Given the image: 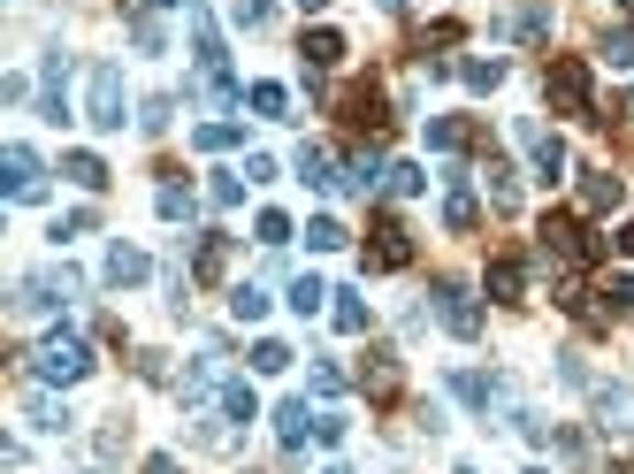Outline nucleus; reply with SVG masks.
Instances as JSON below:
<instances>
[{
    "label": "nucleus",
    "instance_id": "obj_1",
    "mask_svg": "<svg viewBox=\"0 0 634 474\" xmlns=\"http://www.w3.org/2000/svg\"><path fill=\"white\" fill-rule=\"evenodd\" d=\"M31 375H38V383H54V390H69V383H85V375H92V344H85L77 329H54V337H38V352H31Z\"/></svg>",
    "mask_w": 634,
    "mask_h": 474
},
{
    "label": "nucleus",
    "instance_id": "obj_2",
    "mask_svg": "<svg viewBox=\"0 0 634 474\" xmlns=\"http://www.w3.org/2000/svg\"><path fill=\"white\" fill-rule=\"evenodd\" d=\"M543 92H550V108H566V115H597V77H589L581 54H558V62L543 69Z\"/></svg>",
    "mask_w": 634,
    "mask_h": 474
},
{
    "label": "nucleus",
    "instance_id": "obj_3",
    "mask_svg": "<svg viewBox=\"0 0 634 474\" xmlns=\"http://www.w3.org/2000/svg\"><path fill=\"white\" fill-rule=\"evenodd\" d=\"M92 131H123L131 123V100H123V69L115 62H92Z\"/></svg>",
    "mask_w": 634,
    "mask_h": 474
},
{
    "label": "nucleus",
    "instance_id": "obj_4",
    "mask_svg": "<svg viewBox=\"0 0 634 474\" xmlns=\"http://www.w3.org/2000/svg\"><path fill=\"white\" fill-rule=\"evenodd\" d=\"M77 291H85V284H77V268H38V276H23V284H15V307H23V315H54V307H62V299H77Z\"/></svg>",
    "mask_w": 634,
    "mask_h": 474
},
{
    "label": "nucleus",
    "instance_id": "obj_5",
    "mask_svg": "<svg viewBox=\"0 0 634 474\" xmlns=\"http://www.w3.org/2000/svg\"><path fill=\"white\" fill-rule=\"evenodd\" d=\"M429 299H436V321H444V329H452L459 344H475V337H481V299L467 291V284H452V276H444V284H436Z\"/></svg>",
    "mask_w": 634,
    "mask_h": 474
},
{
    "label": "nucleus",
    "instance_id": "obj_6",
    "mask_svg": "<svg viewBox=\"0 0 634 474\" xmlns=\"http://www.w3.org/2000/svg\"><path fill=\"white\" fill-rule=\"evenodd\" d=\"M0 191H8L15 207H31V199L46 191V161L31 154V146H8V154H0Z\"/></svg>",
    "mask_w": 634,
    "mask_h": 474
},
{
    "label": "nucleus",
    "instance_id": "obj_7",
    "mask_svg": "<svg viewBox=\"0 0 634 474\" xmlns=\"http://www.w3.org/2000/svg\"><path fill=\"white\" fill-rule=\"evenodd\" d=\"M405 261H413V230H405V222H390V214H382V222H375V230H367V268H375V276H398V268H405Z\"/></svg>",
    "mask_w": 634,
    "mask_h": 474
},
{
    "label": "nucleus",
    "instance_id": "obj_8",
    "mask_svg": "<svg viewBox=\"0 0 634 474\" xmlns=\"http://www.w3.org/2000/svg\"><path fill=\"white\" fill-rule=\"evenodd\" d=\"M520 146H527V161H535V176H543V184H558V176H566V139H558V131L520 123Z\"/></svg>",
    "mask_w": 634,
    "mask_h": 474
},
{
    "label": "nucleus",
    "instance_id": "obj_9",
    "mask_svg": "<svg viewBox=\"0 0 634 474\" xmlns=\"http://www.w3.org/2000/svg\"><path fill=\"white\" fill-rule=\"evenodd\" d=\"M344 123H352V131H390V108H382V85H375V77H359V85L344 92Z\"/></svg>",
    "mask_w": 634,
    "mask_h": 474
},
{
    "label": "nucleus",
    "instance_id": "obj_10",
    "mask_svg": "<svg viewBox=\"0 0 634 474\" xmlns=\"http://www.w3.org/2000/svg\"><path fill=\"white\" fill-rule=\"evenodd\" d=\"M314 421L321 414H307V398H283V406H276V444H283V452H307Z\"/></svg>",
    "mask_w": 634,
    "mask_h": 474
},
{
    "label": "nucleus",
    "instance_id": "obj_11",
    "mask_svg": "<svg viewBox=\"0 0 634 474\" xmlns=\"http://www.w3.org/2000/svg\"><path fill=\"white\" fill-rule=\"evenodd\" d=\"M299 184H314V191H344V168H336V154L329 146H299Z\"/></svg>",
    "mask_w": 634,
    "mask_h": 474
},
{
    "label": "nucleus",
    "instance_id": "obj_12",
    "mask_svg": "<svg viewBox=\"0 0 634 474\" xmlns=\"http://www.w3.org/2000/svg\"><path fill=\"white\" fill-rule=\"evenodd\" d=\"M191 276H199V284H222V276H230V238H222V230H207V238L191 245Z\"/></svg>",
    "mask_w": 634,
    "mask_h": 474
},
{
    "label": "nucleus",
    "instance_id": "obj_13",
    "mask_svg": "<svg viewBox=\"0 0 634 474\" xmlns=\"http://www.w3.org/2000/svg\"><path fill=\"white\" fill-rule=\"evenodd\" d=\"M146 276H154V261H146L138 245H123V238H115V245H108V284H115V291H131V284H146Z\"/></svg>",
    "mask_w": 634,
    "mask_h": 474
},
{
    "label": "nucleus",
    "instance_id": "obj_14",
    "mask_svg": "<svg viewBox=\"0 0 634 474\" xmlns=\"http://www.w3.org/2000/svg\"><path fill=\"white\" fill-rule=\"evenodd\" d=\"M504 38H520V46H543V38H550V8H543V0L512 8V15H504Z\"/></svg>",
    "mask_w": 634,
    "mask_h": 474
},
{
    "label": "nucleus",
    "instance_id": "obj_15",
    "mask_svg": "<svg viewBox=\"0 0 634 474\" xmlns=\"http://www.w3.org/2000/svg\"><path fill=\"white\" fill-rule=\"evenodd\" d=\"M620 199H627V184H620L612 168H589V176H581V207H589V214H612Z\"/></svg>",
    "mask_w": 634,
    "mask_h": 474
},
{
    "label": "nucleus",
    "instance_id": "obj_16",
    "mask_svg": "<svg viewBox=\"0 0 634 474\" xmlns=\"http://www.w3.org/2000/svg\"><path fill=\"white\" fill-rule=\"evenodd\" d=\"M520 291H527V261H520V253H497V261H489V299L512 307Z\"/></svg>",
    "mask_w": 634,
    "mask_h": 474
},
{
    "label": "nucleus",
    "instance_id": "obj_17",
    "mask_svg": "<svg viewBox=\"0 0 634 474\" xmlns=\"http://www.w3.org/2000/svg\"><path fill=\"white\" fill-rule=\"evenodd\" d=\"M299 54H307V69H336V62H344V38H336V31H329V23H314V31H307V38H299Z\"/></svg>",
    "mask_w": 634,
    "mask_h": 474
},
{
    "label": "nucleus",
    "instance_id": "obj_18",
    "mask_svg": "<svg viewBox=\"0 0 634 474\" xmlns=\"http://www.w3.org/2000/svg\"><path fill=\"white\" fill-rule=\"evenodd\" d=\"M429 146H436V154H467V146H481V131L459 123V115H436V123H429Z\"/></svg>",
    "mask_w": 634,
    "mask_h": 474
},
{
    "label": "nucleus",
    "instance_id": "obj_19",
    "mask_svg": "<svg viewBox=\"0 0 634 474\" xmlns=\"http://www.w3.org/2000/svg\"><path fill=\"white\" fill-rule=\"evenodd\" d=\"M359 383H367V398H398V383H405V375H398V360H390V352H367Z\"/></svg>",
    "mask_w": 634,
    "mask_h": 474
},
{
    "label": "nucleus",
    "instance_id": "obj_20",
    "mask_svg": "<svg viewBox=\"0 0 634 474\" xmlns=\"http://www.w3.org/2000/svg\"><path fill=\"white\" fill-rule=\"evenodd\" d=\"M452 398H467V406H497V398H504V375H475V367H467V375H452Z\"/></svg>",
    "mask_w": 634,
    "mask_h": 474
},
{
    "label": "nucleus",
    "instance_id": "obj_21",
    "mask_svg": "<svg viewBox=\"0 0 634 474\" xmlns=\"http://www.w3.org/2000/svg\"><path fill=\"white\" fill-rule=\"evenodd\" d=\"M481 176H489V207H497V214H520V184H512V168H504V161H489Z\"/></svg>",
    "mask_w": 634,
    "mask_h": 474
},
{
    "label": "nucleus",
    "instance_id": "obj_22",
    "mask_svg": "<svg viewBox=\"0 0 634 474\" xmlns=\"http://www.w3.org/2000/svg\"><path fill=\"white\" fill-rule=\"evenodd\" d=\"M62 176L85 184V191H108V161H100V154H69V161H62Z\"/></svg>",
    "mask_w": 634,
    "mask_h": 474
},
{
    "label": "nucleus",
    "instance_id": "obj_23",
    "mask_svg": "<svg viewBox=\"0 0 634 474\" xmlns=\"http://www.w3.org/2000/svg\"><path fill=\"white\" fill-rule=\"evenodd\" d=\"M459 77H467L475 92H497V85H504V62H497V54H467V62H459Z\"/></svg>",
    "mask_w": 634,
    "mask_h": 474
},
{
    "label": "nucleus",
    "instance_id": "obj_24",
    "mask_svg": "<svg viewBox=\"0 0 634 474\" xmlns=\"http://www.w3.org/2000/svg\"><path fill=\"white\" fill-rule=\"evenodd\" d=\"M222 414L245 429V421H260V398H253V383H222Z\"/></svg>",
    "mask_w": 634,
    "mask_h": 474
},
{
    "label": "nucleus",
    "instance_id": "obj_25",
    "mask_svg": "<svg viewBox=\"0 0 634 474\" xmlns=\"http://www.w3.org/2000/svg\"><path fill=\"white\" fill-rule=\"evenodd\" d=\"M444 222H452V230H475V222H481V207H475V191H467V184H452V191H444Z\"/></svg>",
    "mask_w": 634,
    "mask_h": 474
},
{
    "label": "nucleus",
    "instance_id": "obj_26",
    "mask_svg": "<svg viewBox=\"0 0 634 474\" xmlns=\"http://www.w3.org/2000/svg\"><path fill=\"white\" fill-rule=\"evenodd\" d=\"M237 139H245L237 123H199V131H191V146H199V154H230Z\"/></svg>",
    "mask_w": 634,
    "mask_h": 474
},
{
    "label": "nucleus",
    "instance_id": "obj_27",
    "mask_svg": "<svg viewBox=\"0 0 634 474\" xmlns=\"http://www.w3.org/2000/svg\"><path fill=\"white\" fill-rule=\"evenodd\" d=\"M253 238H260L268 253H283V245H291V214H276V207H260V222H253Z\"/></svg>",
    "mask_w": 634,
    "mask_h": 474
},
{
    "label": "nucleus",
    "instance_id": "obj_28",
    "mask_svg": "<svg viewBox=\"0 0 634 474\" xmlns=\"http://www.w3.org/2000/svg\"><path fill=\"white\" fill-rule=\"evenodd\" d=\"M283 367H291V344L283 337H260L253 344V375H283Z\"/></svg>",
    "mask_w": 634,
    "mask_h": 474
},
{
    "label": "nucleus",
    "instance_id": "obj_29",
    "mask_svg": "<svg viewBox=\"0 0 634 474\" xmlns=\"http://www.w3.org/2000/svg\"><path fill=\"white\" fill-rule=\"evenodd\" d=\"M23 414H31V421H38V429H54V437H62V429H69V406H54V398H46V390H31V398H23Z\"/></svg>",
    "mask_w": 634,
    "mask_h": 474
},
{
    "label": "nucleus",
    "instance_id": "obj_30",
    "mask_svg": "<svg viewBox=\"0 0 634 474\" xmlns=\"http://www.w3.org/2000/svg\"><path fill=\"white\" fill-rule=\"evenodd\" d=\"M344 238H352V230H344L336 214H314V222H307V245H314V253H336Z\"/></svg>",
    "mask_w": 634,
    "mask_h": 474
},
{
    "label": "nucleus",
    "instance_id": "obj_31",
    "mask_svg": "<svg viewBox=\"0 0 634 474\" xmlns=\"http://www.w3.org/2000/svg\"><path fill=\"white\" fill-rule=\"evenodd\" d=\"M321 299H336L321 276H299V284H291V315H321Z\"/></svg>",
    "mask_w": 634,
    "mask_h": 474
},
{
    "label": "nucleus",
    "instance_id": "obj_32",
    "mask_svg": "<svg viewBox=\"0 0 634 474\" xmlns=\"http://www.w3.org/2000/svg\"><path fill=\"white\" fill-rule=\"evenodd\" d=\"M230 315H237V321H260V315H268V291H260V284H237V291H230Z\"/></svg>",
    "mask_w": 634,
    "mask_h": 474
},
{
    "label": "nucleus",
    "instance_id": "obj_33",
    "mask_svg": "<svg viewBox=\"0 0 634 474\" xmlns=\"http://www.w3.org/2000/svg\"><path fill=\"white\" fill-rule=\"evenodd\" d=\"M336 329H344V337L367 329V299H359V291H336Z\"/></svg>",
    "mask_w": 634,
    "mask_h": 474
},
{
    "label": "nucleus",
    "instance_id": "obj_34",
    "mask_svg": "<svg viewBox=\"0 0 634 474\" xmlns=\"http://www.w3.org/2000/svg\"><path fill=\"white\" fill-rule=\"evenodd\" d=\"M604 62H612V69H634V23L604 31Z\"/></svg>",
    "mask_w": 634,
    "mask_h": 474
},
{
    "label": "nucleus",
    "instance_id": "obj_35",
    "mask_svg": "<svg viewBox=\"0 0 634 474\" xmlns=\"http://www.w3.org/2000/svg\"><path fill=\"white\" fill-rule=\"evenodd\" d=\"M245 100H253V115H283V108H291V92H283V85H253Z\"/></svg>",
    "mask_w": 634,
    "mask_h": 474
},
{
    "label": "nucleus",
    "instance_id": "obj_36",
    "mask_svg": "<svg viewBox=\"0 0 634 474\" xmlns=\"http://www.w3.org/2000/svg\"><path fill=\"white\" fill-rule=\"evenodd\" d=\"M160 214H168V222H191V191H183V184H160V199H154Z\"/></svg>",
    "mask_w": 634,
    "mask_h": 474
},
{
    "label": "nucleus",
    "instance_id": "obj_37",
    "mask_svg": "<svg viewBox=\"0 0 634 474\" xmlns=\"http://www.w3.org/2000/svg\"><path fill=\"white\" fill-rule=\"evenodd\" d=\"M168 115H176V100H168V92H154V100H146V115H138V131H168Z\"/></svg>",
    "mask_w": 634,
    "mask_h": 474
},
{
    "label": "nucleus",
    "instance_id": "obj_38",
    "mask_svg": "<svg viewBox=\"0 0 634 474\" xmlns=\"http://www.w3.org/2000/svg\"><path fill=\"white\" fill-rule=\"evenodd\" d=\"M382 184H390V191H398V199H413V191H421V184H429V176H421V168H413V161H398V168H390V176H382Z\"/></svg>",
    "mask_w": 634,
    "mask_h": 474
},
{
    "label": "nucleus",
    "instance_id": "obj_39",
    "mask_svg": "<svg viewBox=\"0 0 634 474\" xmlns=\"http://www.w3.org/2000/svg\"><path fill=\"white\" fill-rule=\"evenodd\" d=\"M604 307H612V315H627V307H634V268H627V276H612V284H604Z\"/></svg>",
    "mask_w": 634,
    "mask_h": 474
},
{
    "label": "nucleus",
    "instance_id": "obj_40",
    "mask_svg": "<svg viewBox=\"0 0 634 474\" xmlns=\"http://www.w3.org/2000/svg\"><path fill=\"white\" fill-rule=\"evenodd\" d=\"M85 230H92V207H77V214H62V222H54V245H69V238H85Z\"/></svg>",
    "mask_w": 634,
    "mask_h": 474
},
{
    "label": "nucleus",
    "instance_id": "obj_41",
    "mask_svg": "<svg viewBox=\"0 0 634 474\" xmlns=\"http://www.w3.org/2000/svg\"><path fill=\"white\" fill-rule=\"evenodd\" d=\"M268 15H276V0H237V23L245 31H268Z\"/></svg>",
    "mask_w": 634,
    "mask_h": 474
},
{
    "label": "nucleus",
    "instance_id": "obj_42",
    "mask_svg": "<svg viewBox=\"0 0 634 474\" xmlns=\"http://www.w3.org/2000/svg\"><path fill=\"white\" fill-rule=\"evenodd\" d=\"M207 191H214V207H237V199H245V176H214Z\"/></svg>",
    "mask_w": 634,
    "mask_h": 474
},
{
    "label": "nucleus",
    "instance_id": "obj_43",
    "mask_svg": "<svg viewBox=\"0 0 634 474\" xmlns=\"http://www.w3.org/2000/svg\"><path fill=\"white\" fill-rule=\"evenodd\" d=\"M550 444H558V460H589V437H581V429H558Z\"/></svg>",
    "mask_w": 634,
    "mask_h": 474
},
{
    "label": "nucleus",
    "instance_id": "obj_44",
    "mask_svg": "<svg viewBox=\"0 0 634 474\" xmlns=\"http://www.w3.org/2000/svg\"><path fill=\"white\" fill-rule=\"evenodd\" d=\"M314 390H321V398H336V390H344V367H329V360H314Z\"/></svg>",
    "mask_w": 634,
    "mask_h": 474
},
{
    "label": "nucleus",
    "instance_id": "obj_45",
    "mask_svg": "<svg viewBox=\"0 0 634 474\" xmlns=\"http://www.w3.org/2000/svg\"><path fill=\"white\" fill-rule=\"evenodd\" d=\"M146 474H183V467H176L168 452H154V460H146Z\"/></svg>",
    "mask_w": 634,
    "mask_h": 474
},
{
    "label": "nucleus",
    "instance_id": "obj_46",
    "mask_svg": "<svg viewBox=\"0 0 634 474\" xmlns=\"http://www.w3.org/2000/svg\"><path fill=\"white\" fill-rule=\"evenodd\" d=\"M154 8H176V0H131V15H154Z\"/></svg>",
    "mask_w": 634,
    "mask_h": 474
},
{
    "label": "nucleus",
    "instance_id": "obj_47",
    "mask_svg": "<svg viewBox=\"0 0 634 474\" xmlns=\"http://www.w3.org/2000/svg\"><path fill=\"white\" fill-rule=\"evenodd\" d=\"M612 245H620V253H634V222H627V230H620V238H612Z\"/></svg>",
    "mask_w": 634,
    "mask_h": 474
},
{
    "label": "nucleus",
    "instance_id": "obj_48",
    "mask_svg": "<svg viewBox=\"0 0 634 474\" xmlns=\"http://www.w3.org/2000/svg\"><path fill=\"white\" fill-rule=\"evenodd\" d=\"M604 474H634V460H612V467H604Z\"/></svg>",
    "mask_w": 634,
    "mask_h": 474
},
{
    "label": "nucleus",
    "instance_id": "obj_49",
    "mask_svg": "<svg viewBox=\"0 0 634 474\" xmlns=\"http://www.w3.org/2000/svg\"><path fill=\"white\" fill-rule=\"evenodd\" d=\"M375 8H390V15H398V8H405V0H375Z\"/></svg>",
    "mask_w": 634,
    "mask_h": 474
},
{
    "label": "nucleus",
    "instance_id": "obj_50",
    "mask_svg": "<svg viewBox=\"0 0 634 474\" xmlns=\"http://www.w3.org/2000/svg\"><path fill=\"white\" fill-rule=\"evenodd\" d=\"M627 123H634V85H627Z\"/></svg>",
    "mask_w": 634,
    "mask_h": 474
},
{
    "label": "nucleus",
    "instance_id": "obj_51",
    "mask_svg": "<svg viewBox=\"0 0 634 474\" xmlns=\"http://www.w3.org/2000/svg\"><path fill=\"white\" fill-rule=\"evenodd\" d=\"M299 8H321V0H299Z\"/></svg>",
    "mask_w": 634,
    "mask_h": 474
},
{
    "label": "nucleus",
    "instance_id": "obj_52",
    "mask_svg": "<svg viewBox=\"0 0 634 474\" xmlns=\"http://www.w3.org/2000/svg\"><path fill=\"white\" fill-rule=\"evenodd\" d=\"M321 474H344V467H321Z\"/></svg>",
    "mask_w": 634,
    "mask_h": 474
},
{
    "label": "nucleus",
    "instance_id": "obj_53",
    "mask_svg": "<svg viewBox=\"0 0 634 474\" xmlns=\"http://www.w3.org/2000/svg\"><path fill=\"white\" fill-rule=\"evenodd\" d=\"M459 474H475V467H459Z\"/></svg>",
    "mask_w": 634,
    "mask_h": 474
},
{
    "label": "nucleus",
    "instance_id": "obj_54",
    "mask_svg": "<svg viewBox=\"0 0 634 474\" xmlns=\"http://www.w3.org/2000/svg\"><path fill=\"white\" fill-rule=\"evenodd\" d=\"M527 474H543V467H527Z\"/></svg>",
    "mask_w": 634,
    "mask_h": 474
}]
</instances>
